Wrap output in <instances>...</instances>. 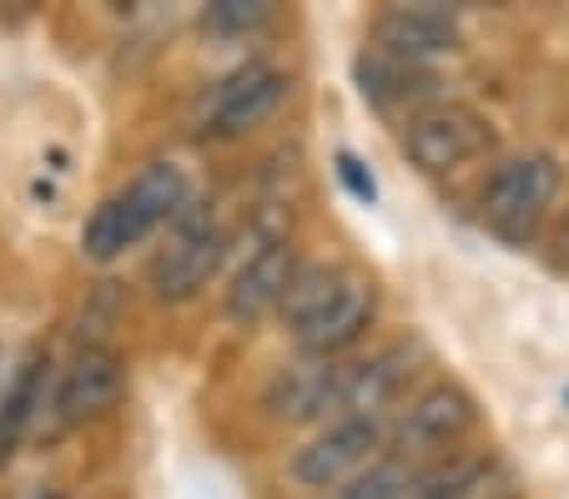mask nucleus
I'll list each match as a JSON object with an SVG mask.
<instances>
[{
  "instance_id": "1",
  "label": "nucleus",
  "mask_w": 569,
  "mask_h": 499,
  "mask_svg": "<svg viewBox=\"0 0 569 499\" xmlns=\"http://www.w3.org/2000/svg\"><path fill=\"white\" fill-rule=\"evenodd\" d=\"M192 202L182 162H147L121 192H111L81 228V252L91 262H111L127 248L147 242L157 228H172L177 212Z\"/></svg>"
},
{
  "instance_id": "2",
  "label": "nucleus",
  "mask_w": 569,
  "mask_h": 499,
  "mask_svg": "<svg viewBox=\"0 0 569 499\" xmlns=\"http://www.w3.org/2000/svg\"><path fill=\"white\" fill-rule=\"evenodd\" d=\"M565 167L555 152H519L489 172V182L479 187V212L489 222V232L505 242H529L539 232V222L549 218V207L559 197Z\"/></svg>"
},
{
  "instance_id": "3",
  "label": "nucleus",
  "mask_w": 569,
  "mask_h": 499,
  "mask_svg": "<svg viewBox=\"0 0 569 499\" xmlns=\"http://www.w3.org/2000/svg\"><path fill=\"white\" fill-rule=\"evenodd\" d=\"M222 252H227V232H222V222H217L212 202H187L182 212H177V222L167 228L161 252L151 258V272H147L151 298H157V303H172V308L192 303L207 282L217 278Z\"/></svg>"
},
{
  "instance_id": "4",
  "label": "nucleus",
  "mask_w": 569,
  "mask_h": 499,
  "mask_svg": "<svg viewBox=\"0 0 569 499\" xmlns=\"http://www.w3.org/2000/svg\"><path fill=\"white\" fill-rule=\"evenodd\" d=\"M495 131L473 107L459 101H433L419 117H409L398 127V152L409 157L423 177H453L463 167H473L479 157H489Z\"/></svg>"
},
{
  "instance_id": "5",
  "label": "nucleus",
  "mask_w": 569,
  "mask_h": 499,
  "mask_svg": "<svg viewBox=\"0 0 569 499\" xmlns=\"http://www.w3.org/2000/svg\"><path fill=\"white\" fill-rule=\"evenodd\" d=\"M388 429L383 419H333L288 459V479L308 495H333L338 485L358 479L373 459L388 455Z\"/></svg>"
},
{
  "instance_id": "6",
  "label": "nucleus",
  "mask_w": 569,
  "mask_h": 499,
  "mask_svg": "<svg viewBox=\"0 0 569 499\" xmlns=\"http://www.w3.org/2000/svg\"><path fill=\"white\" fill-rule=\"evenodd\" d=\"M292 81L288 71L268 61H252V66H237L217 81L212 91L202 97V111H197V131L212 141H232V137H248L252 127H262L268 117H278V107L288 101Z\"/></svg>"
},
{
  "instance_id": "7",
  "label": "nucleus",
  "mask_w": 569,
  "mask_h": 499,
  "mask_svg": "<svg viewBox=\"0 0 569 499\" xmlns=\"http://www.w3.org/2000/svg\"><path fill=\"white\" fill-rule=\"evenodd\" d=\"M473 423H479V399L459 379H433L429 389H419L398 409V419L388 423V445L403 459L439 455V449L459 445Z\"/></svg>"
},
{
  "instance_id": "8",
  "label": "nucleus",
  "mask_w": 569,
  "mask_h": 499,
  "mask_svg": "<svg viewBox=\"0 0 569 499\" xmlns=\"http://www.w3.org/2000/svg\"><path fill=\"white\" fill-rule=\"evenodd\" d=\"M348 373L353 363L343 359H292L278 369L262 389V409L278 423H333L343 419Z\"/></svg>"
},
{
  "instance_id": "9",
  "label": "nucleus",
  "mask_w": 569,
  "mask_h": 499,
  "mask_svg": "<svg viewBox=\"0 0 569 499\" xmlns=\"http://www.w3.org/2000/svg\"><path fill=\"white\" fill-rule=\"evenodd\" d=\"M121 393H127V359L111 343H87L61 369V383L51 393L56 429H76L87 419H101L107 409L121 403Z\"/></svg>"
},
{
  "instance_id": "10",
  "label": "nucleus",
  "mask_w": 569,
  "mask_h": 499,
  "mask_svg": "<svg viewBox=\"0 0 569 499\" xmlns=\"http://www.w3.org/2000/svg\"><path fill=\"white\" fill-rule=\"evenodd\" d=\"M373 313H378V288L363 278V272H343L333 298L292 333V343H298L302 359H343L348 348L368 333Z\"/></svg>"
},
{
  "instance_id": "11",
  "label": "nucleus",
  "mask_w": 569,
  "mask_h": 499,
  "mask_svg": "<svg viewBox=\"0 0 569 499\" xmlns=\"http://www.w3.org/2000/svg\"><path fill=\"white\" fill-rule=\"evenodd\" d=\"M368 36H373V51L393 56V61L429 66V61H439V56L459 51L463 26H459V16L443 11V6H388V11L373 16Z\"/></svg>"
},
{
  "instance_id": "12",
  "label": "nucleus",
  "mask_w": 569,
  "mask_h": 499,
  "mask_svg": "<svg viewBox=\"0 0 569 499\" xmlns=\"http://www.w3.org/2000/svg\"><path fill=\"white\" fill-rule=\"evenodd\" d=\"M298 248H292V238H262L258 248L248 252V262L232 272V282H227V318L232 323H252V318L262 313H278L282 298H288L292 278H298Z\"/></svg>"
},
{
  "instance_id": "13",
  "label": "nucleus",
  "mask_w": 569,
  "mask_h": 499,
  "mask_svg": "<svg viewBox=\"0 0 569 499\" xmlns=\"http://www.w3.org/2000/svg\"><path fill=\"white\" fill-rule=\"evenodd\" d=\"M353 77H358V91H363L368 107L403 111V121L419 117V111L433 107V97H439V77H433L429 66L393 61V56H383V51H363V56H358Z\"/></svg>"
},
{
  "instance_id": "14",
  "label": "nucleus",
  "mask_w": 569,
  "mask_h": 499,
  "mask_svg": "<svg viewBox=\"0 0 569 499\" xmlns=\"http://www.w3.org/2000/svg\"><path fill=\"white\" fill-rule=\"evenodd\" d=\"M413 363H419V343H388L378 353H368L363 363H353L348 373V399H343V419H378L388 403L403 393Z\"/></svg>"
},
{
  "instance_id": "15",
  "label": "nucleus",
  "mask_w": 569,
  "mask_h": 499,
  "mask_svg": "<svg viewBox=\"0 0 569 499\" xmlns=\"http://www.w3.org/2000/svg\"><path fill=\"white\" fill-rule=\"evenodd\" d=\"M46 369H51L46 348H31V353L16 363L6 393H0V469L16 459V449L31 435V423L41 419V409H51V403H46Z\"/></svg>"
},
{
  "instance_id": "16",
  "label": "nucleus",
  "mask_w": 569,
  "mask_h": 499,
  "mask_svg": "<svg viewBox=\"0 0 569 499\" xmlns=\"http://www.w3.org/2000/svg\"><path fill=\"white\" fill-rule=\"evenodd\" d=\"M483 479H489V459L453 455V459H439L433 469H419L409 499H469L473 489H483Z\"/></svg>"
},
{
  "instance_id": "17",
  "label": "nucleus",
  "mask_w": 569,
  "mask_h": 499,
  "mask_svg": "<svg viewBox=\"0 0 569 499\" xmlns=\"http://www.w3.org/2000/svg\"><path fill=\"white\" fill-rule=\"evenodd\" d=\"M338 282H343V268H333V262H302L298 278H292V288H288V298H282V308H278L282 328H292V333H298V328L308 323V318L318 313L328 298H333Z\"/></svg>"
},
{
  "instance_id": "18",
  "label": "nucleus",
  "mask_w": 569,
  "mask_h": 499,
  "mask_svg": "<svg viewBox=\"0 0 569 499\" xmlns=\"http://www.w3.org/2000/svg\"><path fill=\"white\" fill-rule=\"evenodd\" d=\"M413 479H419L413 459H403V455H393V449H388V455L373 459V465H368L358 479L338 485L333 495H322V499H409Z\"/></svg>"
},
{
  "instance_id": "19",
  "label": "nucleus",
  "mask_w": 569,
  "mask_h": 499,
  "mask_svg": "<svg viewBox=\"0 0 569 499\" xmlns=\"http://www.w3.org/2000/svg\"><path fill=\"white\" fill-rule=\"evenodd\" d=\"M207 31L217 36H248L258 31V26L272 21V6H248V0H217V6H207Z\"/></svg>"
},
{
  "instance_id": "20",
  "label": "nucleus",
  "mask_w": 569,
  "mask_h": 499,
  "mask_svg": "<svg viewBox=\"0 0 569 499\" xmlns=\"http://www.w3.org/2000/svg\"><path fill=\"white\" fill-rule=\"evenodd\" d=\"M333 172H338V182L348 187V197H353V202H363V207H373L378 202V177L368 172V162L358 152H333Z\"/></svg>"
},
{
  "instance_id": "21",
  "label": "nucleus",
  "mask_w": 569,
  "mask_h": 499,
  "mask_svg": "<svg viewBox=\"0 0 569 499\" xmlns=\"http://www.w3.org/2000/svg\"><path fill=\"white\" fill-rule=\"evenodd\" d=\"M26 499H66V495H61V489H31Z\"/></svg>"
}]
</instances>
